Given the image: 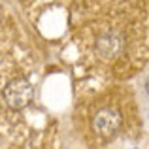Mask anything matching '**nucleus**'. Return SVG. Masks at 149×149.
<instances>
[{"label":"nucleus","mask_w":149,"mask_h":149,"mask_svg":"<svg viewBox=\"0 0 149 149\" xmlns=\"http://www.w3.org/2000/svg\"><path fill=\"white\" fill-rule=\"evenodd\" d=\"M34 95V89L25 77H17V79H11L10 83L4 87L2 91V100L8 108L11 109H21L25 106L30 104Z\"/></svg>","instance_id":"1"},{"label":"nucleus","mask_w":149,"mask_h":149,"mask_svg":"<svg viewBox=\"0 0 149 149\" xmlns=\"http://www.w3.org/2000/svg\"><path fill=\"white\" fill-rule=\"evenodd\" d=\"M119 125H121V113L117 111V108H111V106L98 109L96 115L93 117V128L100 136H111L119 128Z\"/></svg>","instance_id":"2"},{"label":"nucleus","mask_w":149,"mask_h":149,"mask_svg":"<svg viewBox=\"0 0 149 149\" xmlns=\"http://www.w3.org/2000/svg\"><path fill=\"white\" fill-rule=\"evenodd\" d=\"M123 51V38L113 30L100 34L96 40V55L104 61H111Z\"/></svg>","instance_id":"3"},{"label":"nucleus","mask_w":149,"mask_h":149,"mask_svg":"<svg viewBox=\"0 0 149 149\" xmlns=\"http://www.w3.org/2000/svg\"><path fill=\"white\" fill-rule=\"evenodd\" d=\"M146 91L149 93V76H147V79H146Z\"/></svg>","instance_id":"4"}]
</instances>
